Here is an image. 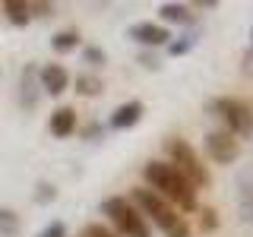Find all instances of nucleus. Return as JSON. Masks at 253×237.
<instances>
[{
	"instance_id": "obj_1",
	"label": "nucleus",
	"mask_w": 253,
	"mask_h": 237,
	"mask_svg": "<svg viewBox=\"0 0 253 237\" xmlns=\"http://www.w3.org/2000/svg\"><path fill=\"white\" fill-rule=\"evenodd\" d=\"M142 177L152 187L155 196H162L168 205H174L177 212H196V190L171 168L168 161H146L142 164Z\"/></svg>"
},
{
	"instance_id": "obj_2",
	"label": "nucleus",
	"mask_w": 253,
	"mask_h": 237,
	"mask_svg": "<svg viewBox=\"0 0 253 237\" xmlns=\"http://www.w3.org/2000/svg\"><path fill=\"white\" fill-rule=\"evenodd\" d=\"M130 202L136 205V209L146 212V215L165 231V237H190V225H187V218L180 215L174 205L165 202L162 196H155L149 187H136V190H133V199H130ZM146 215H142V218H146Z\"/></svg>"
},
{
	"instance_id": "obj_3",
	"label": "nucleus",
	"mask_w": 253,
	"mask_h": 237,
	"mask_svg": "<svg viewBox=\"0 0 253 237\" xmlns=\"http://www.w3.org/2000/svg\"><path fill=\"white\" fill-rule=\"evenodd\" d=\"M165 149H168V155H171V168L180 174V177L187 180L190 187H209L212 184V174H209V168L203 164V158L196 155V149L190 146L187 139H180V136H171L168 142H165Z\"/></svg>"
},
{
	"instance_id": "obj_4",
	"label": "nucleus",
	"mask_w": 253,
	"mask_h": 237,
	"mask_svg": "<svg viewBox=\"0 0 253 237\" xmlns=\"http://www.w3.org/2000/svg\"><path fill=\"white\" fill-rule=\"evenodd\" d=\"M101 212L111 218V225L121 231V237H149V221L126 196H111L101 202Z\"/></svg>"
},
{
	"instance_id": "obj_5",
	"label": "nucleus",
	"mask_w": 253,
	"mask_h": 237,
	"mask_svg": "<svg viewBox=\"0 0 253 237\" xmlns=\"http://www.w3.org/2000/svg\"><path fill=\"white\" fill-rule=\"evenodd\" d=\"M215 114L225 120V130L231 133V136H250L253 133V111L247 101L241 98H215Z\"/></svg>"
},
{
	"instance_id": "obj_6",
	"label": "nucleus",
	"mask_w": 253,
	"mask_h": 237,
	"mask_svg": "<svg viewBox=\"0 0 253 237\" xmlns=\"http://www.w3.org/2000/svg\"><path fill=\"white\" fill-rule=\"evenodd\" d=\"M206 152L215 164H231L241 155V139H234L228 130H212L206 136Z\"/></svg>"
},
{
	"instance_id": "obj_7",
	"label": "nucleus",
	"mask_w": 253,
	"mask_h": 237,
	"mask_svg": "<svg viewBox=\"0 0 253 237\" xmlns=\"http://www.w3.org/2000/svg\"><path fill=\"white\" fill-rule=\"evenodd\" d=\"M126 35L133 41H139L142 47H162V44L171 41V32L165 26H158V22H136V26H130Z\"/></svg>"
},
{
	"instance_id": "obj_8",
	"label": "nucleus",
	"mask_w": 253,
	"mask_h": 237,
	"mask_svg": "<svg viewBox=\"0 0 253 237\" xmlns=\"http://www.w3.org/2000/svg\"><path fill=\"white\" fill-rule=\"evenodd\" d=\"M38 82H42V92H47V95H63L70 89V73L60 63H44L38 70Z\"/></svg>"
},
{
	"instance_id": "obj_9",
	"label": "nucleus",
	"mask_w": 253,
	"mask_h": 237,
	"mask_svg": "<svg viewBox=\"0 0 253 237\" xmlns=\"http://www.w3.org/2000/svg\"><path fill=\"white\" fill-rule=\"evenodd\" d=\"M142 111H146V105L136 101V98L117 105L114 114H111V130H130V126H136L142 120Z\"/></svg>"
},
{
	"instance_id": "obj_10",
	"label": "nucleus",
	"mask_w": 253,
	"mask_h": 237,
	"mask_svg": "<svg viewBox=\"0 0 253 237\" xmlns=\"http://www.w3.org/2000/svg\"><path fill=\"white\" fill-rule=\"evenodd\" d=\"M47 126H51V133L57 139H67L76 133V111L70 105H60L57 111H51V120H47Z\"/></svg>"
},
{
	"instance_id": "obj_11",
	"label": "nucleus",
	"mask_w": 253,
	"mask_h": 237,
	"mask_svg": "<svg viewBox=\"0 0 253 237\" xmlns=\"http://www.w3.org/2000/svg\"><path fill=\"white\" fill-rule=\"evenodd\" d=\"M0 10H3V16L13 22V26H29L32 22V13H29V3H22V0H3L0 3Z\"/></svg>"
},
{
	"instance_id": "obj_12",
	"label": "nucleus",
	"mask_w": 253,
	"mask_h": 237,
	"mask_svg": "<svg viewBox=\"0 0 253 237\" xmlns=\"http://www.w3.org/2000/svg\"><path fill=\"white\" fill-rule=\"evenodd\" d=\"M165 22H177V26H190L193 22V13H190V6L184 3H162V10H158Z\"/></svg>"
},
{
	"instance_id": "obj_13",
	"label": "nucleus",
	"mask_w": 253,
	"mask_h": 237,
	"mask_svg": "<svg viewBox=\"0 0 253 237\" xmlns=\"http://www.w3.org/2000/svg\"><path fill=\"white\" fill-rule=\"evenodd\" d=\"M19 228H22L19 215L6 205H0V237H19Z\"/></svg>"
},
{
	"instance_id": "obj_14",
	"label": "nucleus",
	"mask_w": 253,
	"mask_h": 237,
	"mask_svg": "<svg viewBox=\"0 0 253 237\" xmlns=\"http://www.w3.org/2000/svg\"><path fill=\"white\" fill-rule=\"evenodd\" d=\"M35 76H38V70H35V67H26V73H22V105H26V108H35V105H38Z\"/></svg>"
},
{
	"instance_id": "obj_15",
	"label": "nucleus",
	"mask_w": 253,
	"mask_h": 237,
	"mask_svg": "<svg viewBox=\"0 0 253 237\" xmlns=\"http://www.w3.org/2000/svg\"><path fill=\"white\" fill-rule=\"evenodd\" d=\"M76 44H79V32L76 29H63V32H57V35L51 38V47H54V51H60V54L76 51Z\"/></svg>"
},
{
	"instance_id": "obj_16",
	"label": "nucleus",
	"mask_w": 253,
	"mask_h": 237,
	"mask_svg": "<svg viewBox=\"0 0 253 237\" xmlns=\"http://www.w3.org/2000/svg\"><path fill=\"white\" fill-rule=\"evenodd\" d=\"M101 79L98 76H76V92L83 95V98H95V95H101Z\"/></svg>"
},
{
	"instance_id": "obj_17",
	"label": "nucleus",
	"mask_w": 253,
	"mask_h": 237,
	"mask_svg": "<svg viewBox=\"0 0 253 237\" xmlns=\"http://www.w3.org/2000/svg\"><path fill=\"white\" fill-rule=\"evenodd\" d=\"M54 199H57V187H54V184H47V180H38V184H35V202H54Z\"/></svg>"
},
{
	"instance_id": "obj_18",
	"label": "nucleus",
	"mask_w": 253,
	"mask_h": 237,
	"mask_svg": "<svg viewBox=\"0 0 253 237\" xmlns=\"http://www.w3.org/2000/svg\"><path fill=\"white\" fill-rule=\"evenodd\" d=\"M83 60L89 63V67H101V63L108 60V54L101 51V47H95V44H89V47H85V51H83Z\"/></svg>"
},
{
	"instance_id": "obj_19",
	"label": "nucleus",
	"mask_w": 253,
	"mask_h": 237,
	"mask_svg": "<svg viewBox=\"0 0 253 237\" xmlns=\"http://www.w3.org/2000/svg\"><path fill=\"white\" fill-rule=\"evenodd\" d=\"M200 228H203V231H215V228H218L215 209H200Z\"/></svg>"
},
{
	"instance_id": "obj_20",
	"label": "nucleus",
	"mask_w": 253,
	"mask_h": 237,
	"mask_svg": "<svg viewBox=\"0 0 253 237\" xmlns=\"http://www.w3.org/2000/svg\"><path fill=\"white\" fill-rule=\"evenodd\" d=\"M190 47H193V38H184V41H168V54H171V57H180V54H187Z\"/></svg>"
},
{
	"instance_id": "obj_21",
	"label": "nucleus",
	"mask_w": 253,
	"mask_h": 237,
	"mask_svg": "<svg viewBox=\"0 0 253 237\" xmlns=\"http://www.w3.org/2000/svg\"><path fill=\"white\" fill-rule=\"evenodd\" d=\"M38 237H67V225H63V221H51Z\"/></svg>"
},
{
	"instance_id": "obj_22",
	"label": "nucleus",
	"mask_w": 253,
	"mask_h": 237,
	"mask_svg": "<svg viewBox=\"0 0 253 237\" xmlns=\"http://www.w3.org/2000/svg\"><path fill=\"white\" fill-rule=\"evenodd\" d=\"M83 237H117V234L108 231V228H101V225H85L83 228Z\"/></svg>"
},
{
	"instance_id": "obj_23",
	"label": "nucleus",
	"mask_w": 253,
	"mask_h": 237,
	"mask_svg": "<svg viewBox=\"0 0 253 237\" xmlns=\"http://www.w3.org/2000/svg\"><path fill=\"white\" fill-rule=\"evenodd\" d=\"M29 13L32 16H54V3H42V0H38V3H29Z\"/></svg>"
},
{
	"instance_id": "obj_24",
	"label": "nucleus",
	"mask_w": 253,
	"mask_h": 237,
	"mask_svg": "<svg viewBox=\"0 0 253 237\" xmlns=\"http://www.w3.org/2000/svg\"><path fill=\"white\" fill-rule=\"evenodd\" d=\"M142 67H152V70H155V67H158V60H155V57H149V54H142Z\"/></svg>"
},
{
	"instance_id": "obj_25",
	"label": "nucleus",
	"mask_w": 253,
	"mask_h": 237,
	"mask_svg": "<svg viewBox=\"0 0 253 237\" xmlns=\"http://www.w3.org/2000/svg\"><path fill=\"white\" fill-rule=\"evenodd\" d=\"M250 41H253V29H250Z\"/></svg>"
}]
</instances>
